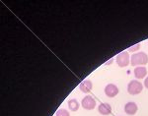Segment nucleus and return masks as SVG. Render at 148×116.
<instances>
[{"mask_svg": "<svg viewBox=\"0 0 148 116\" xmlns=\"http://www.w3.org/2000/svg\"><path fill=\"white\" fill-rule=\"evenodd\" d=\"M138 110V106L135 102H132V101H130L125 105V111L126 114L128 115H134L135 113L137 112Z\"/></svg>", "mask_w": 148, "mask_h": 116, "instance_id": "nucleus-6", "label": "nucleus"}, {"mask_svg": "<svg viewBox=\"0 0 148 116\" xmlns=\"http://www.w3.org/2000/svg\"><path fill=\"white\" fill-rule=\"evenodd\" d=\"M79 102H78L77 99H69L68 100V107L69 109H70L71 111H77L78 109H79Z\"/></svg>", "mask_w": 148, "mask_h": 116, "instance_id": "nucleus-10", "label": "nucleus"}, {"mask_svg": "<svg viewBox=\"0 0 148 116\" xmlns=\"http://www.w3.org/2000/svg\"><path fill=\"white\" fill-rule=\"evenodd\" d=\"M144 87L146 88V89H148V76L145 78V80H144Z\"/></svg>", "mask_w": 148, "mask_h": 116, "instance_id": "nucleus-13", "label": "nucleus"}, {"mask_svg": "<svg viewBox=\"0 0 148 116\" xmlns=\"http://www.w3.org/2000/svg\"><path fill=\"white\" fill-rule=\"evenodd\" d=\"M56 116H70V113H69L66 109H63V108H59V109L56 111Z\"/></svg>", "mask_w": 148, "mask_h": 116, "instance_id": "nucleus-11", "label": "nucleus"}, {"mask_svg": "<svg viewBox=\"0 0 148 116\" xmlns=\"http://www.w3.org/2000/svg\"><path fill=\"white\" fill-rule=\"evenodd\" d=\"M139 48H140V43H136L135 45H132V46L128 47L127 50L130 51V52H134V51L139 50Z\"/></svg>", "mask_w": 148, "mask_h": 116, "instance_id": "nucleus-12", "label": "nucleus"}, {"mask_svg": "<svg viewBox=\"0 0 148 116\" xmlns=\"http://www.w3.org/2000/svg\"><path fill=\"white\" fill-rule=\"evenodd\" d=\"M143 90V85L140 82L136 81V80H132V81L130 82L127 86V92L130 94H132V96H135V94H138L142 92Z\"/></svg>", "mask_w": 148, "mask_h": 116, "instance_id": "nucleus-2", "label": "nucleus"}, {"mask_svg": "<svg viewBox=\"0 0 148 116\" xmlns=\"http://www.w3.org/2000/svg\"><path fill=\"white\" fill-rule=\"evenodd\" d=\"M116 61L121 68L128 66V64L130 62V54H128V51H123L120 54H118L116 57Z\"/></svg>", "mask_w": 148, "mask_h": 116, "instance_id": "nucleus-3", "label": "nucleus"}, {"mask_svg": "<svg viewBox=\"0 0 148 116\" xmlns=\"http://www.w3.org/2000/svg\"><path fill=\"white\" fill-rule=\"evenodd\" d=\"M98 111L101 113L102 115H109L112 112V106L110 103L107 102H103L99 106H98Z\"/></svg>", "mask_w": 148, "mask_h": 116, "instance_id": "nucleus-8", "label": "nucleus"}, {"mask_svg": "<svg viewBox=\"0 0 148 116\" xmlns=\"http://www.w3.org/2000/svg\"><path fill=\"white\" fill-rule=\"evenodd\" d=\"M119 92H120L119 88L114 84H109L105 88V94L109 98H114L119 94Z\"/></svg>", "mask_w": 148, "mask_h": 116, "instance_id": "nucleus-5", "label": "nucleus"}, {"mask_svg": "<svg viewBox=\"0 0 148 116\" xmlns=\"http://www.w3.org/2000/svg\"><path fill=\"white\" fill-rule=\"evenodd\" d=\"M147 75V69L144 66H138L134 69V76L136 79H143Z\"/></svg>", "mask_w": 148, "mask_h": 116, "instance_id": "nucleus-9", "label": "nucleus"}, {"mask_svg": "<svg viewBox=\"0 0 148 116\" xmlns=\"http://www.w3.org/2000/svg\"><path fill=\"white\" fill-rule=\"evenodd\" d=\"M93 84L90 80H84L83 82H81V84L79 85V89L81 90V92L84 94H89L92 91Z\"/></svg>", "mask_w": 148, "mask_h": 116, "instance_id": "nucleus-7", "label": "nucleus"}, {"mask_svg": "<svg viewBox=\"0 0 148 116\" xmlns=\"http://www.w3.org/2000/svg\"><path fill=\"white\" fill-rule=\"evenodd\" d=\"M130 63L132 66H144L148 63V55L145 52H136L130 57Z\"/></svg>", "mask_w": 148, "mask_h": 116, "instance_id": "nucleus-1", "label": "nucleus"}, {"mask_svg": "<svg viewBox=\"0 0 148 116\" xmlns=\"http://www.w3.org/2000/svg\"><path fill=\"white\" fill-rule=\"evenodd\" d=\"M81 105L86 110H92L96 107V100L90 96H86L81 101Z\"/></svg>", "mask_w": 148, "mask_h": 116, "instance_id": "nucleus-4", "label": "nucleus"}]
</instances>
